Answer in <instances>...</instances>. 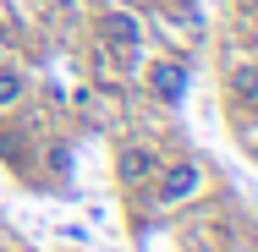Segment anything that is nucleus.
<instances>
[{
    "instance_id": "1",
    "label": "nucleus",
    "mask_w": 258,
    "mask_h": 252,
    "mask_svg": "<svg viewBox=\"0 0 258 252\" xmlns=\"http://www.w3.org/2000/svg\"><path fill=\"white\" fill-rule=\"evenodd\" d=\"M149 94L159 104H181L187 99V66L181 60H154L149 66Z\"/></svg>"
},
{
    "instance_id": "2",
    "label": "nucleus",
    "mask_w": 258,
    "mask_h": 252,
    "mask_svg": "<svg viewBox=\"0 0 258 252\" xmlns=\"http://www.w3.org/2000/svg\"><path fill=\"white\" fill-rule=\"evenodd\" d=\"M198 181H204V170H198L192 159H187V164H170L154 198H159V203H181V198H192V192H198Z\"/></svg>"
},
{
    "instance_id": "3",
    "label": "nucleus",
    "mask_w": 258,
    "mask_h": 252,
    "mask_svg": "<svg viewBox=\"0 0 258 252\" xmlns=\"http://www.w3.org/2000/svg\"><path fill=\"white\" fill-rule=\"evenodd\" d=\"M104 44H110V50H121V55H132L138 44H143L138 17H132V11H110V17H104Z\"/></svg>"
},
{
    "instance_id": "4",
    "label": "nucleus",
    "mask_w": 258,
    "mask_h": 252,
    "mask_svg": "<svg viewBox=\"0 0 258 252\" xmlns=\"http://www.w3.org/2000/svg\"><path fill=\"white\" fill-rule=\"evenodd\" d=\"M154 170H159L154 148H126V153H121V181H126V187H143Z\"/></svg>"
},
{
    "instance_id": "5",
    "label": "nucleus",
    "mask_w": 258,
    "mask_h": 252,
    "mask_svg": "<svg viewBox=\"0 0 258 252\" xmlns=\"http://www.w3.org/2000/svg\"><path fill=\"white\" fill-rule=\"evenodd\" d=\"M22 99V77L17 71H0V104H17Z\"/></svg>"
},
{
    "instance_id": "6",
    "label": "nucleus",
    "mask_w": 258,
    "mask_h": 252,
    "mask_svg": "<svg viewBox=\"0 0 258 252\" xmlns=\"http://www.w3.org/2000/svg\"><path fill=\"white\" fill-rule=\"evenodd\" d=\"M50 170H55V176H66V170H72V153H66V148H50Z\"/></svg>"
},
{
    "instance_id": "7",
    "label": "nucleus",
    "mask_w": 258,
    "mask_h": 252,
    "mask_svg": "<svg viewBox=\"0 0 258 252\" xmlns=\"http://www.w3.org/2000/svg\"><path fill=\"white\" fill-rule=\"evenodd\" d=\"M236 88H258V71H236Z\"/></svg>"
}]
</instances>
